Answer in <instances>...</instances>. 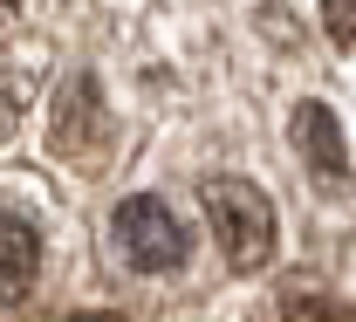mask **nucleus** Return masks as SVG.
<instances>
[{"instance_id":"1","label":"nucleus","mask_w":356,"mask_h":322,"mask_svg":"<svg viewBox=\"0 0 356 322\" xmlns=\"http://www.w3.org/2000/svg\"><path fill=\"white\" fill-rule=\"evenodd\" d=\"M185 254H192V233H185V220H172L165 199H151V192L117 199V213H110V261L117 268L165 275V268H185Z\"/></svg>"},{"instance_id":"2","label":"nucleus","mask_w":356,"mask_h":322,"mask_svg":"<svg viewBox=\"0 0 356 322\" xmlns=\"http://www.w3.org/2000/svg\"><path fill=\"white\" fill-rule=\"evenodd\" d=\"M206 220L220 233V254L233 268H261L274 254V206L247 179H206Z\"/></svg>"},{"instance_id":"3","label":"nucleus","mask_w":356,"mask_h":322,"mask_svg":"<svg viewBox=\"0 0 356 322\" xmlns=\"http://www.w3.org/2000/svg\"><path fill=\"white\" fill-rule=\"evenodd\" d=\"M48 138H55L62 158H96V151H103L110 124H103V96H96L89 76L62 83V96H55V131H48Z\"/></svg>"},{"instance_id":"4","label":"nucleus","mask_w":356,"mask_h":322,"mask_svg":"<svg viewBox=\"0 0 356 322\" xmlns=\"http://www.w3.org/2000/svg\"><path fill=\"white\" fill-rule=\"evenodd\" d=\"M42 275V233L21 206L0 199V302H21Z\"/></svg>"},{"instance_id":"5","label":"nucleus","mask_w":356,"mask_h":322,"mask_svg":"<svg viewBox=\"0 0 356 322\" xmlns=\"http://www.w3.org/2000/svg\"><path fill=\"white\" fill-rule=\"evenodd\" d=\"M295 144H302V158H309V172L322 185H336L343 172H350V151H343V131H336V110L302 103V110H295Z\"/></svg>"},{"instance_id":"6","label":"nucleus","mask_w":356,"mask_h":322,"mask_svg":"<svg viewBox=\"0 0 356 322\" xmlns=\"http://www.w3.org/2000/svg\"><path fill=\"white\" fill-rule=\"evenodd\" d=\"M322 28H329L336 48H350L356 42V0H322Z\"/></svg>"},{"instance_id":"7","label":"nucleus","mask_w":356,"mask_h":322,"mask_svg":"<svg viewBox=\"0 0 356 322\" xmlns=\"http://www.w3.org/2000/svg\"><path fill=\"white\" fill-rule=\"evenodd\" d=\"M281 322H356V316L343 309V302H329V295H309V302H295Z\"/></svg>"},{"instance_id":"8","label":"nucleus","mask_w":356,"mask_h":322,"mask_svg":"<svg viewBox=\"0 0 356 322\" xmlns=\"http://www.w3.org/2000/svg\"><path fill=\"white\" fill-rule=\"evenodd\" d=\"M14 131V90H0V138Z\"/></svg>"},{"instance_id":"9","label":"nucleus","mask_w":356,"mask_h":322,"mask_svg":"<svg viewBox=\"0 0 356 322\" xmlns=\"http://www.w3.org/2000/svg\"><path fill=\"white\" fill-rule=\"evenodd\" d=\"M69 322H117V316H69Z\"/></svg>"},{"instance_id":"10","label":"nucleus","mask_w":356,"mask_h":322,"mask_svg":"<svg viewBox=\"0 0 356 322\" xmlns=\"http://www.w3.org/2000/svg\"><path fill=\"white\" fill-rule=\"evenodd\" d=\"M14 7H21V0H0V21H7V14H14Z\"/></svg>"}]
</instances>
